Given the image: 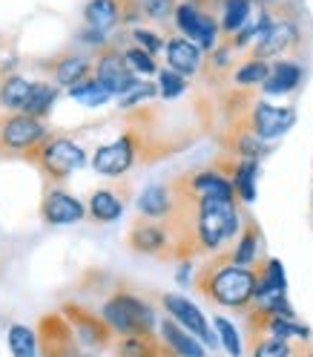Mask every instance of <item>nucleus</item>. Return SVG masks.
<instances>
[{"mask_svg":"<svg viewBox=\"0 0 313 357\" xmlns=\"http://www.w3.org/2000/svg\"><path fill=\"white\" fill-rule=\"evenodd\" d=\"M193 282L198 288V294L210 300L213 305L248 314L256 300L259 277H256V268L236 265L230 251H221L198 268Z\"/></svg>","mask_w":313,"mask_h":357,"instance_id":"nucleus-1","label":"nucleus"},{"mask_svg":"<svg viewBox=\"0 0 313 357\" xmlns=\"http://www.w3.org/2000/svg\"><path fill=\"white\" fill-rule=\"evenodd\" d=\"M241 213L239 199H216L201 196L195 199V245L198 254H221L227 242L241 234Z\"/></svg>","mask_w":313,"mask_h":357,"instance_id":"nucleus-2","label":"nucleus"},{"mask_svg":"<svg viewBox=\"0 0 313 357\" xmlns=\"http://www.w3.org/2000/svg\"><path fill=\"white\" fill-rule=\"evenodd\" d=\"M98 314L106 320V326L113 328L115 337H129V334H155L159 328V317H155V308L138 297L129 288H118L113 291Z\"/></svg>","mask_w":313,"mask_h":357,"instance_id":"nucleus-3","label":"nucleus"},{"mask_svg":"<svg viewBox=\"0 0 313 357\" xmlns=\"http://www.w3.org/2000/svg\"><path fill=\"white\" fill-rule=\"evenodd\" d=\"M26 162H32L43 178L49 182H66L75 170H81L86 165V153L81 144H75L66 136H49L47 142H40L29 155Z\"/></svg>","mask_w":313,"mask_h":357,"instance_id":"nucleus-4","label":"nucleus"},{"mask_svg":"<svg viewBox=\"0 0 313 357\" xmlns=\"http://www.w3.org/2000/svg\"><path fill=\"white\" fill-rule=\"evenodd\" d=\"M147 136L138 132L136 127L121 132L115 142L109 144H101L93 155V170L98 176H106V178H121L124 173H129L138 162L147 159Z\"/></svg>","mask_w":313,"mask_h":357,"instance_id":"nucleus-5","label":"nucleus"},{"mask_svg":"<svg viewBox=\"0 0 313 357\" xmlns=\"http://www.w3.org/2000/svg\"><path fill=\"white\" fill-rule=\"evenodd\" d=\"M49 139V130L40 119L26 113H0V155H26Z\"/></svg>","mask_w":313,"mask_h":357,"instance_id":"nucleus-6","label":"nucleus"},{"mask_svg":"<svg viewBox=\"0 0 313 357\" xmlns=\"http://www.w3.org/2000/svg\"><path fill=\"white\" fill-rule=\"evenodd\" d=\"M302 26L296 17H276L271 26H267L256 43L248 50V58H259V61H282L290 58L299 47H302Z\"/></svg>","mask_w":313,"mask_h":357,"instance_id":"nucleus-7","label":"nucleus"},{"mask_svg":"<svg viewBox=\"0 0 313 357\" xmlns=\"http://www.w3.org/2000/svg\"><path fill=\"white\" fill-rule=\"evenodd\" d=\"M38 346L43 357H86L72 323L63 311H49L38 320Z\"/></svg>","mask_w":313,"mask_h":357,"instance_id":"nucleus-8","label":"nucleus"},{"mask_svg":"<svg viewBox=\"0 0 313 357\" xmlns=\"http://www.w3.org/2000/svg\"><path fill=\"white\" fill-rule=\"evenodd\" d=\"M236 124H244L248 130H253L262 142H276L282 139L287 130H294L296 124V109L294 107H279L267 98H256L248 119H241Z\"/></svg>","mask_w":313,"mask_h":357,"instance_id":"nucleus-9","label":"nucleus"},{"mask_svg":"<svg viewBox=\"0 0 313 357\" xmlns=\"http://www.w3.org/2000/svg\"><path fill=\"white\" fill-rule=\"evenodd\" d=\"M61 311L66 314V320L72 323L83 351H104V349H109L115 343L113 328H109L106 320L101 314H95L93 308H86L81 303H63Z\"/></svg>","mask_w":313,"mask_h":357,"instance_id":"nucleus-10","label":"nucleus"},{"mask_svg":"<svg viewBox=\"0 0 313 357\" xmlns=\"http://www.w3.org/2000/svg\"><path fill=\"white\" fill-rule=\"evenodd\" d=\"M175 29H178V35H184V38H190L195 47H201L204 52H210V50H216L221 40V26H218V17H213V15H207L204 9H198L195 3H190V0H184V3H178V9H175Z\"/></svg>","mask_w":313,"mask_h":357,"instance_id":"nucleus-11","label":"nucleus"},{"mask_svg":"<svg viewBox=\"0 0 313 357\" xmlns=\"http://www.w3.org/2000/svg\"><path fill=\"white\" fill-rule=\"evenodd\" d=\"M95 78L113 93V98H124L129 89L141 84V78L124 61V50H118V43H109L101 52H95Z\"/></svg>","mask_w":313,"mask_h":357,"instance_id":"nucleus-12","label":"nucleus"},{"mask_svg":"<svg viewBox=\"0 0 313 357\" xmlns=\"http://www.w3.org/2000/svg\"><path fill=\"white\" fill-rule=\"evenodd\" d=\"M161 308H164V314L172 317L182 328H187L190 334H195V337L204 343L207 349H218L221 346L216 328H210L207 317L201 314V308L193 300H187L182 294H161Z\"/></svg>","mask_w":313,"mask_h":357,"instance_id":"nucleus-13","label":"nucleus"},{"mask_svg":"<svg viewBox=\"0 0 313 357\" xmlns=\"http://www.w3.org/2000/svg\"><path fill=\"white\" fill-rule=\"evenodd\" d=\"M127 245L136 254L159 257V259H172V236H170L164 222L138 216V222H132V228L127 234Z\"/></svg>","mask_w":313,"mask_h":357,"instance_id":"nucleus-14","label":"nucleus"},{"mask_svg":"<svg viewBox=\"0 0 313 357\" xmlns=\"http://www.w3.org/2000/svg\"><path fill=\"white\" fill-rule=\"evenodd\" d=\"M248 317L250 337H273V340H294L310 346V328L299 323V317H262V314H244Z\"/></svg>","mask_w":313,"mask_h":357,"instance_id":"nucleus-15","label":"nucleus"},{"mask_svg":"<svg viewBox=\"0 0 313 357\" xmlns=\"http://www.w3.org/2000/svg\"><path fill=\"white\" fill-rule=\"evenodd\" d=\"M83 216L86 208L81 205V199L61 188H49L40 199V219L47 225H75V222H83Z\"/></svg>","mask_w":313,"mask_h":357,"instance_id":"nucleus-16","label":"nucleus"},{"mask_svg":"<svg viewBox=\"0 0 313 357\" xmlns=\"http://www.w3.org/2000/svg\"><path fill=\"white\" fill-rule=\"evenodd\" d=\"M164 58H167L170 70H175L178 75H184V78L201 75V66H204V50L195 47V43L190 38H184V35H170L167 38Z\"/></svg>","mask_w":313,"mask_h":357,"instance_id":"nucleus-17","label":"nucleus"},{"mask_svg":"<svg viewBox=\"0 0 313 357\" xmlns=\"http://www.w3.org/2000/svg\"><path fill=\"white\" fill-rule=\"evenodd\" d=\"M49 70L52 81L58 86H66V89H72L75 84H81L83 78L89 75H95V61L93 58H86V55H78V52H61L55 58H49V63H43Z\"/></svg>","mask_w":313,"mask_h":357,"instance_id":"nucleus-18","label":"nucleus"},{"mask_svg":"<svg viewBox=\"0 0 313 357\" xmlns=\"http://www.w3.org/2000/svg\"><path fill=\"white\" fill-rule=\"evenodd\" d=\"M305 81V66L294 58H282L271 63V75L262 84V93L264 96H290L296 93Z\"/></svg>","mask_w":313,"mask_h":357,"instance_id":"nucleus-19","label":"nucleus"},{"mask_svg":"<svg viewBox=\"0 0 313 357\" xmlns=\"http://www.w3.org/2000/svg\"><path fill=\"white\" fill-rule=\"evenodd\" d=\"M159 337L164 340V346L175 354V357H207V346L201 343L195 334H190L187 328H182L172 317H161L159 320Z\"/></svg>","mask_w":313,"mask_h":357,"instance_id":"nucleus-20","label":"nucleus"},{"mask_svg":"<svg viewBox=\"0 0 313 357\" xmlns=\"http://www.w3.org/2000/svg\"><path fill=\"white\" fill-rule=\"evenodd\" d=\"M127 193H129V185L124 190H115V188H98L93 196H89V205H86V213L93 216L101 225H109V222H118L121 213H124V205H127Z\"/></svg>","mask_w":313,"mask_h":357,"instance_id":"nucleus-21","label":"nucleus"},{"mask_svg":"<svg viewBox=\"0 0 313 357\" xmlns=\"http://www.w3.org/2000/svg\"><path fill=\"white\" fill-rule=\"evenodd\" d=\"M175 211V193L170 185H150L138 196V216L167 222Z\"/></svg>","mask_w":313,"mask_h":357,"instance_id":"nucleus-22","label":"nucleus"},{"mask_svg":"<svg viewBox=\"0 0 313 357\" xmlns=\"http://www.w3.org/2000/svg\"><path fill=\"white\" fill-rule=\"evenodd\" d=\"M115 357H175L159 334H129V337H115L113 343Z\"/></svg>","mask_w":313,"mask_h":357,"instance_id":"nucleus-23","label":"nucleus"},{"mask_svg":"<svg viewBox=\"0 0 313 357\" xmlns=\"http://www.w3.org/2000/svg\"><path fill=\"white\" fill-rule=\"evenodd\" d=\"M233 73H236V50L227 40H221L216 50L207 52L204 66H201V75H204L207 84H213V81L221 84V81L233 78Z\"/></svg>","mask_w":313,"mask_h":357,"instance_id":"nucleus-24","label":"nucleus"},{"mask_svg":"<svg viewBox=\"0 0 313 357\" xmlns=\"http://www.w3.org/2000/svg\"><path fill=\"white\" fill-rule=\"evenodd\" d=\"M259 254H262V231L253 219H244V225H241V234L233 245V262L236 265H244V268H253L259 262Z\"/></svg>","mask_w":313,"mask_h":357,"instance_id":"nucleus-25","label":"nucleus"},{"mask_svg":"<svg viewBox=\"0 0 313 357\" xmlns=\"http://www.w3.org/2000/svg\"><path fill=\"white\" fill-rule=\"evenodd\" d=\"M253 0H225L218 9V26H221V38L230 40L236 32H241L248 26V20L253 17Z\"/></svg>","mask_w":313,"mask_h":357,"instance_id":"nucleus-26","label":"nucleus"},{"mask_svg":"<svg viewBox=\"0 0 313 357\" xmlns=\"http://www.w3.org/2000/svg\"><path fill=\"white\" fill-rule=\"evenodd\" d=\"M121 3L118 0H86L83 6V20L86 26L93 29H101V32H109L121 26Z\"/></svg>","mask_w":313,"mask_h":357,"instance_id":"nucleus-27","label":"nucleus"},{"mask_svg":"<svg viewBox=\"0 0 313 357\" xmlns=\"http://www.w3.org/2000/svg\"><path fill=\"white\" fill-rule=\"evenodd\" d=\"M230 182L236 188L239 202L253 205L256 202V182H259V162H253V159H236L233 173H230Z\"/></svg>","mask_w":313,"mask_h":357,"instance_id":"nucleus-28","label":"nucleus"},{"mask_svg":"<svg viewBox=\"0 0 313 357\" xmlns=\"http://www.w3.org/2000/svg\"><path fill=\"white\" fill-rule=\"evenodd\" d=\"M32 84L35 81H26L24 75H6L3 81H0V107L6 109V113H24L26 107V98L32 93Z\"/></svg>","mask_w":313,"mask_h":357,"instance_id":"nucleus-29","label":"nucleus"},{"mask_svg":"<svg viewBox=\"0 0 313 357\" xmlns=\"http://www.w3.org/2000/svg\"><path fill=\"white\" fill-rule=\"evenodd\" d=\"M307 343L273 340V337H250V357H305Z\"/></svg>","mask_w":313,"mask_h":357,"instance_id":"nucleus-30","label":"nucleus"},{"mask_svg":"<svg viewBox=\"0 0 313 357\" xmlns=\"http://www.w3.org/2000/svg\"><path fill=\"white\" fill-rule=\"evenodd\" d=\"M267 75H271V61H259V58H248V61H241L236 66V73L230 78L233 86L239 89H262V84L267 81Z\"/></svg>","mask_w":313,"mask_h":357,"instance_id":"nucleus-31","label":"nucleus"},{"mask_svg":"<svg viewBox=\"0 0 313 357\" xmlns=\"http://www.w3.org/2000/svg\"><path fill=\"white\" fill-rule=\"evenodd\" d=\"M58 93H61V86H58V84L35 81V84H32V93H29V98H26L24 113L32 116V119L49 116V113H52V107H55V101H58Z\"/></svg>","mask_w":313,"mask_h":357,"instance_id":"nucleus-32","label":"nucleus"},{"mask_svg":"<svg viewBox=\"0 0 313 357\" xmlns=\"http://www.w3.org/2000/svg\"><path fill=\"white\" fill-rule=\"evenodd\" d=\"M6 340H9L12 357H38V351H40V346H38V331L29 328V326H24V323H12Z\"/></svg>","mask_w":313,"mask_h":357,"instance_id":"nucleus-33","label":"nucleus"},{"mask_svg":"<svg viewBox=\"0 0 313 357\" xmlns=\"http://www.w3.org/2000/svg\"><path fill=\"white\" fill-rule=\"evenodd\" d=\"M70 98L81 101L83 107H104L109 98H113V93H109L95 75H89V78H83L81 84H75L70 89Z\"/></svg>","mask_w":313,"mask_h":357,"instance_id":"nucleus-34","label":"nucleus"},{"mask_svg":"<svg viewBox=\"0 0 313 357\" xmlns=\"http://www.w3.org/2000/svg\"><path fill=\"white\" fill-rule=\"evenodd\" d=\"M124 61L129 63V70L136 73L138 78H150V75H159L161 73V66H159V61H155V55H150L147 50L136 47V43L124 50Z\"/></svg>","mask_w":313,"mask_h":357,"instance_id":"nucleus-35","label":"nucleus"},{"mask_svg":"<svg viewBox=\"0 0 313 357\" xmlns=\"http://www.w3.org/2000/svg\"><path fill=\"white\" fill-rule=\"evenodd\" d=\"M213 328H216V334H218V343H221V349H225L230 357H241V354H244L241 334H239V328H236V326H233L227 317L216 314V320H213Z\"/></svg>","mask_w":313,"mask_h":357,"instance_id":"nucleus-36","label":"nucleus"},{"mask_svg":"<svg viewBox=\"0 0 313 357\" xmlns=\"http://www.w3.org/2000/svg\"><path fill=\"white\" fill-rule=\"evenodd\" d=\"M190 78H184V75H178L175 70H170V66H161V73H159V96L164 98V101H172V98H178V96H184L187 93V84Z\"/></svg>","mask_w":313,"mask_h":357,"instance_id":"nucleus-37","label":"nucleus"},{"mask_svg":"<svg viewBox=\"0 0 313 357\" xmlns=\"http://www.w3.org/2000/svg\"><path fill=\"white\" fill-rule=\"evenodd\" d=\"M138 3H141L144 17L155 20V24H164V20L175 17V9H178L175 0H138Z\"/></svg>","mask_w":313,"mask_h":357,"instance_id":"nucleus-38","label":"nucleus"},{"mask_svg":"<svg viewBox=\"0 0 313 357\" xmlns=\"http://www.w3.org/2000/svg\"><path fill=\"white\" fill-rule=\"evenodd\" d=\"M129 38H132V43H136V47L147 50L150 55H159V52H164V47H167V40H164L159 32L144 29V26H132Z\"/></svg>","mask_w":313,"mask_h":357,"instance_id":"nucleus-39","label":"nucleus"},{"mask_svg":"<svg viewBox=\"0 0 313 357\" xmlns=\"http://www.w3.org/2000/svg\"><path fill=\"white\" fill-rule=\"evenodd\" d=\"M159 96V84H150V81H141L136 89H129V93L124 96V98H118V104H121V109H127V113H132L138 104H144V101H150V98H155Z\"/></svg>","mask_w":313,"mask_h":357,"instance_id":"nucleus-40","label":"nucleus"},{"mask_svg":"<svg viewBox=\"0 0 313 357\" xmlns=\"http://www.w3.org/2000/svg\"><path fill=\"white\" fill-rule=\"evenodd\" d=\"M78 40H81V43H86V47H95V52H101L104 47H109V43H113V40L106 38V32L93 29V26H86V29L78 35Z\"/></svg>","mask_w":313,"mask_h":357,"instance_id":"nucleus-41","label":"nucleus"},{"mask_svg":"<svg viewBox=\"0 0 313 357\" xmlns=\"http://www.w3.org/2000/svg\"><path fill=\"white\" fill-rule=\"evenodd\" d=\"M190 271H193V265H190V259H184L182 268H178V274H175L178 285H187V282H190Z\"/></svg>","mask_w":313,"mask_h":357,"instance_id":"nucleus-42","label":"nucleus"},{"mask_svg":"<svg viewBox=\"0 0 313 357\" xmlns=\"http://www.w3.org/2000/svg\"><path fill=\"white\" fill-rule=\"evenodd\" d=\"M305 357H313V349H307V354H305Z\"/></svg>","mask_w":313,"mask_h":357,"instance_id":"nucleus-43","label":"nucleus"},{"mask_svg":"<svg viewBox=\"0 0 313 357\" xmlns=\"http://www.w3.org/2000/svg\"><path fill=\"white\" fill-rule=\"evenodd\" d=\"M118 3H129V0H118Z\"/></svg>","mask_w":313,"mask_h":357,"instance_id":"nucleus-44","label":"nucleus"},{"mask_svg":"<svg viewBox=\"0 0 313 357\" xmlns=\"http://www.w3.org/2000/svg\"><path fill=\"white\" fill-rule=\"evenodd\" d=\"M0 40H3V38H0Z\"/></svg>","mask_w":313,"mask_h":357,"instance_id":"nucleus-45","label":"nucleus"}]
</instances>
